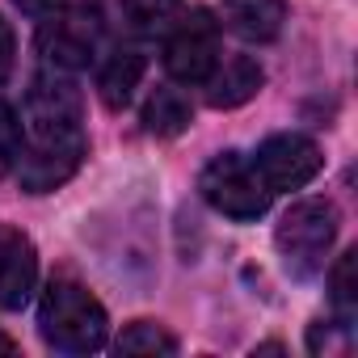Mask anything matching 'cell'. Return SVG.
Masks as SVG:
<instances>
[{
    "mask_svg": "<svg viewBox=\"0 0 358 358\" xmlns=\"http://www.w3.org/2000/svg\"><path fill=\"white\" fill-rule=\"evenodd\" d=\"M97 47H101V17H97V9H59V13L43 17L38 51H43V59L55 72L89 68Z\"/></svg>",
    "mask_w": 358,
    "mask_h": 358,
    "instance_id": "obj_6",
    "label": "cell"
},
{
    "mask_svg": "<svg viewBox=\"0 0 358 358\" xmlns=\"http://www.w3.org/2000/svg\"><path fill=\"white\" fill-rule=\"evenodd\" d=\"M220 64V22L207 9H190L164 43V68L182 85H203Z\"/></svg>",
    "mask_w": 358,
    "mask_h": 358,
    "instance_id": "obj_5",
    "label": "cell"
},
{
    "mask_svg": "<svg viewBox=\"0 0 358 358\" xmlns=\"http://www.w3.org/2000/svg\"><path fill=\"white\" fill-rule=\"evenodd\" d=\"M199 190H203V199H207L220 215H228V220H236V224L262 220V215L270 211V199H274L270 186L262 182L257 164H253L249 156H241V152H220V156L203 169Z\"/></svg>",
    "mask_w": 358,
    "mask_h": 358,
    "instance_id": "obj_4",
    "label": "cell"
},
{
    "mask_svg": "<svg viewBox=\"0 0 358 358\" xmlns=\"http://www.w3.org/2000/svg\"><path fill=\"white\" fill-rule=\"evenodd\" d=\"M220 22L241 43H274L287 26V0H220Z\"/></svg>",
    "mask_w": 358,
    "mask_h": 358,
    "instance_id": "obj_10",
    "label": "cell"
},
{
    "mask_svg": "<svg viewBox=\"0 0 358 358\" xmlns=\"http://www.w3.org/2000/svg\"><path fill=\"white\" fill-rule=\"evenodd\" d=\"M194 118V106L182 89H173V85H160L148 106H143V131L156 135V139H173V135H182Z\"/></svg>",
    "mask_w": 358,
    "mask_h": 358,
    "instance_id": "obj_12",
    "label": "cell"
},
{
    "mask_svg": "<svg viewBox=\"0 0 358 358\" xmlns=\"http://www.w3.org/2000/svg\"><path fill=\"white\" fill-rule=\"evenodd\" d=\"M13 55H17V38H13V26L0 17V85L9 80V72H13Z\"/></svg>",
    "mask_w": 358,
    "mask_h": 358,
    "instance_id": "obj_17",
    "label": "cell"
},
{
    "mask_svg": "<svg viewBox=\"0 0 358 358\" xmlns=\"http://www.w3.org/2000/svg\"><path fill=\"white\" fill-rule=\"evenodd\" d=\"M143 72H148L143 51H135V47L114 51V55L101 64V76H97V93H101L106 110H122V106L135 97V89H139V80H143Z\"/></svg>",
    "mask_w": 358,
    "mask_h": 358,
    "instance_id": "obj_11",
    "label": "cell"
},
{
    "mask_svg": "<svg viewBox=\"0 0 358 358\" xmlns=\"http://www.w3.org/2000/svg\"><path fill=\"white\" fill-rule=\"evenodd\" d=\"M0 354H17V341L9 333H0Z\"/></svg>",
    "mask_w": 358,
    "mask_h": 358,
    "instance_id": "obj_19",
    "label": "cell"
},
{
    "mask_svg": "<svg viewBox=\"0 0 358 358\" xmlns=\"http://www.w3.org/2000/svg\"><path fill=\"white\" fill-rule=\"evenodd\" d=\"M17 152H22V122L9 101H0V177L17 164Z\"/></svg>",
    "mask_w": 358,
    "mask_h": 358,
    "instance_id": "obj_16",
    "label": "cell"
},
{
    "mask_svg": "<svg viewBox=\"0 0 358 358\" xmlns=\"http://www.w3.org/2000/svg\"><path fill=\"white\" fill-rule=\"evenodd\" d=\"M38 333L51 350L93 354L110 337V316L89 287H80L72 278H51V287L43 291V303H38Z\"/></svg>",
    "mask_w": 358,
    "mask_h": 358,
    "instance_id": "obj_2",
    "label": "cell"
},
{
    "mask_svg": "<svg viewBox=\"0 0 358 358\" xmlns=\"http://www.w3.org/2000/svg\"><path fill=\"white\" fill-rule=\"evenodd\" d=\"M118 354H177V337L152 320H135L118 337Z\"/></svg>",
    "mask_w": 358,
    "mask_h": 358,
    "instance_id": "obj_14",
    "label": "cell"
},
{
    "mask_svg": "<svg viewBox=\"0 0 358 358\" xmlns=\"http://www.w3.org/2000/svg\"><path fill=\"white\" fill-rule=\"evenodd\" d=\"M13 5H17L22 13H30V17H51V13L64 9V0H13Z\"/></svg>",
    "mask_w": 358,
    "mask_h": 358,
    "instance_id": "obj_18",
    "label": "cell"
},
{
    "mask_svg": "<svg viewBox=\"0 0 358 358\" xmlns=\"http://www.w3.org/2000/svg\"><path fill=\"white\" fill-rule=\"evenodd\" d=\"M177 13H182V0H122V17H127V26L139 30V34L164 30Z\"/></svg>",
    "mask_w": 358,
    "mask_h": 358,
    "instance_id": "obj_13",
    "label": "cell"
},
{
    "mask_svg": "<svg viewBox=\"0 0 358 358\" xmlns=\"http://www.w3.org/2000/svg\"><path fill=\"white\" fill-rule=\"evenodd\" d=\"M253 164L262 173V182L270 186V194H282V190H303L308 182H316V173L324 169V156L308 135L278 131V135L262 139Z\"/></svg>",
    "mask_w": 358,
    "mask_h": 358,
    "instance_id": "obj_7",
    "label": "cell"
},
{
    "mask_svg": "<svg viewBox=\"0 0 358 358\" xmlns=\"http://www.w3.org/2000/svg\"><path fill=\"white\" fill-rule=\"evenodd\" d=\"M337 224H341V215H337V207L329 199H303V203H295L278 220V228H274V245H278L282 266L295 278L320 274L324 257H329V249L337 241Z\"/></svg>",
    "mask_w": 358,
    "mask_h": 358,
    "instance_id": "obj_3",
    "label": "cell"
},
{
    "mask_svg": "<svg viewBox=\"0 0 358 358\" xmlns=\"http://www.w3.org/2000/svg\"><path fill=\"white\" fill-rule=\"evenodd\" d=\"M85 110L80 93L68 76L47 72L30 85L26 110H22V139L17 152V177L26 194H47L64 186L85 160Z\"/></svg>",
    "mask_w": 358,
    "mask_h": 358,
    "instance_id": "obj_1",
    "label": "cell"
},
{
    "mask_svg": "<svg viewBox=\"0 0 358 358\" xmlns=\"http://www.w3.org/2000/svg\"><path fill=\"white\" fill-rule=\"evenodd\" d=\"M38 282V249L22 228H0V308H26Z\"/></svg>",
    "mask_w": 358,
    "mask_h": 358,
    "instance_id": "obj_8",
    "label": "cell"
},
{
    "mask_svg": "<svg viewBox=\"0 0 358 358\" xmlns=\"http://www.w3.org/2000/svg\"><path fill=\"white\" fill-rule=\"evenodd\" d=\"M329 295H333V308L341 316H350L358 308V249H345L329 274Z\"/></svg>",
    "mask_w": 358,
    "mask_h": 358,
    "instance_id": "obj_15",
    "label": "cell"
},
{
    "mask_svg": "<svg viewBox=\"0 0 358 358\" xmlns=\"http://www.w3.org/2000/svg\"><path fill=\"white\" fill-rule=\"evenodd\" d=\"M262 80H266V72H262V64L253 55L220 59L211 68V76L203 80L207 85V106L211 110H236V106H245V101H253L262 93Z\"/></svg>",
    "mask_w": 358,
    "mask_h": 358,
    "instance_id": "obj_9",
    "label": "cell"
}]
</instances>
